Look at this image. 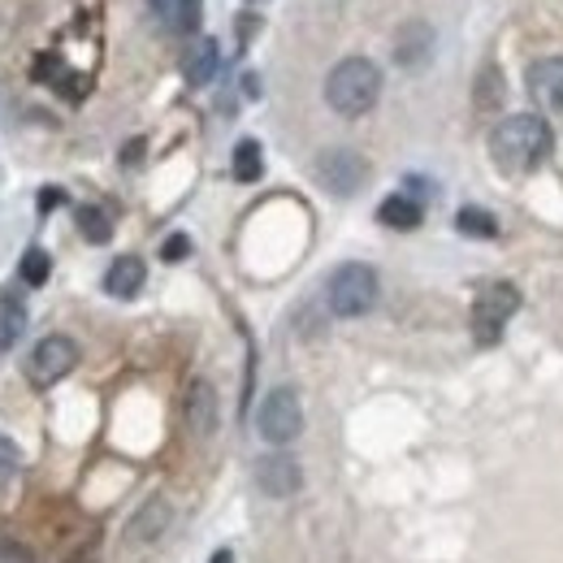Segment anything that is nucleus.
<instances>
[{
  "label": "nucleus",
  "mask_w": 563,
  "mask_h": 563,
  "mask_svg": "<svg viewBox=\"0 0 563 563\" xmlns=\"http://www.w3.org/2000/svg\"><path fill=\"white\" fill-rule=\"evenodd\" d=\"M312 174H317V183H321L330 196L347 200V196H355V191L364 187V178H368V161H364L360 152H352V147H330V152L317 156Z\"/></svg>",
  "instance_id": "423d86ee"
},
{
  "label": "nucleus",
  "mask_w": 563,
  "mask_h": 563,
  "mask_svg": "<svg viewBox=\"0 0 563 563\" xmlns=\"http://www.w3.org/2000/svg\"><path fill=\"white\" fill-rule=\"evenodd\" d=\"M455 225H460V234H468V239H494V234H498V221H494V212L477 209V205L460 209Z\"/></svg>",
  "instance_id": "412c9836"
},
{
  "label": "nucleus",
  "mask_w": 563,
  "mask_h": 563,
  "mask_svg": "<svg viewBox=\"0 0 563 563\" xmlns=\"http://www.w3.org/2000/svg\"><path fill=\"white\" fill-rule=\"evenodd\" d=\"M256 429H261V438H265V442H274V446L295 442V438H299V429H303L299 395H295L290 386L269 390V395H265V404L256 408Z\"/></svg>",
  "instance_id": "39448f33"
},
{
  "label": "nucleus",
  "mask_w": 563,
  "mask_h": 563,
  "mask_svg": "<svg viewBox=\"0 0 563 563\" xmlns=\"http://www.w3.org/2000/svg\"><path fill=\"white\" fill-rule=\"evenodd\" d=\"M265 174V156H261V143L256 140H243L234 147V178L239 183H256Z\"/></svg>",
  "instance_id": "aec40b11"
},
{
  "label": "nucleus",
  "mask_w": 563,
  "mask_h": 563,
  "mask_svg": "<svg viewBox=\"0 0 563 563\" xmlns=\"http://www.w3.org/2000/svg\"><path fill=\"white\" fill-rule=\"evenodd\" d=\"M18 468H22V455H18V446H13L9 438H0V486H9V482L18 477Z\"/></svg>",
  "instance_id": "5701e85b"
},
{
  "label": "nucleus",
  "mask_w": 563,
  "mask_h": 563,
  "mask_svg": "<svg viewBox=\"0 0 563 563\" xmlns=\"http://www.w3.org/2000/svg\"><path fill=\"white\" fill-rule=\"evenodd\" d=\"M18 274H22L26 286H44L48 274H53V256H48L44 247H31V252L22 256V265H18Z\"/></svg>",
  "instance_id": "4be33fe9"
},
{
  "label": "nucleus",
  "mask_w": 563,
  "mask_h": 563,
  "mask_svg": "<svg viewBox=\"0 0 563 563\" xmlns=\"http://www.w3.org/2000/svg\"><path fill=\"white\" fill-rule=\"evenodd\" d=\"M256 486L269 494V498H290V494L303 486V473L290 455H265L256 464Z\"/></svg>",
  "instance_id": "6e6552de"
},
{
  "label": "nucleus",
  "mask_w": 563,
  "mask_h": 563,
  "mask_svg": "<svg viewBox=\"0 0 563 563\" xmlns=\"http://www.w3.org/2000/svg\"><path fill=\"white\" fill-rule=\"evenodd\" d=\"M35 82H44V87H53V91H62L66 100H82L87 96V78L82 74H74L57 53H44V57H35Z\"/></svg>",
  "instance_id": "9d476101"
},
{
  "label": "nucleus",
  "mask_w": 563,
  "mask_h": 563,
  "mask_svg": "<svg viewBox=\"0 0 563 563\" xmlns=\"http://www.w3.org/2000/svg\"><path fill=\"white\" fill-rule=\"evenodd\" d=\"M243 96H252V100L261 96V78L256 74H243Z\"/></svg>",
  "instance_id": "cd10ccee"
},
{
  "label": "nucleus",
  "mask_w": 563,
  "mask_h": 563,
  "mask_svg": "<svg viewBox=\"0 0 563 563\" xmlns=\"http://www.w3.org/2000/svg\"><path fill=\"white\" fill-rule=\"evenodd\" d=\"M0 563H35V560H31V551H26L22 542H13V538H0Z\"/></svg>",
  "instance_id": "393cba45"
},
{
  "label": "nucleus",
  "mask_w": 563,
  "mask_h": 563,
  "mask_svg": "<svg viewBox=\"0 0 563 563\" xmlns=\"http://www.w3.org/2000/svg\"><path fill=\"white\" fill-rule=\"evenodd\" d=\"M209 563H234V555H230V551H212Z\"/></svg>",
  "instance_id": "c85d7f7f"
},
{
  "label": "nucleus",
  "mask_w": 563,
  "mask_h": 563,
  "mask_svg": "<svg viewBox=\"0 0 563 563\" xmlns=\"http://www.w3.org/2000/svg\"><path fill=\"white\" fill-rule=\"evenodd\" d=\"M143 278H147V265H143L140 256H118L109 265V274H104V290L118 295V299H131V295L143 290Z\"/></svg>",
  "instance_id": "2eb2a0df"
},
{
  "label": "nucleus",
  "mask_w": 563,
  "mask_h": 563,
  "mask_svg": "<svg viewBox=\"0 0 563 563\" xmlns=\"http://www.w3.org/2000/svg\"><path fill=\"white\" fill-rule=\"evenodd\" d=\"M74 364H78L74 339H66V334H48V339L35 343V352H31V360H26V373H31L35 386H53V382H62V377L70 373Z\"/></svg>",
  "instance_id": "0eeeda50"
},
{
  "label": "nucleus",
  "mask_w": 563,
  "mask_h": 563,
  "mask_svg": "<svg viewBox=\"0 0 563 563\" xmlns=\"http://www.w3.org/2000/svg\"><path fill=\"white\" fill-rule=\"evenodd\" d=\"M529 96L542 109H563V57H542L529 66Z\"/></svg>",
  "instance_id": "1a4fd4ad"
},
{
  "label": "nucleus",
  "mask_w": 563,
  "mask_h": 563,
  "mask_svg": "<svg viewBox=\"0 0 563 563\" xmlns=\"http://www.w3.org/2000/svg\"><path fill=\"white\" fill-rule=\"evenodd\" d=\"M555 152V135L542 118L533 113H516V118H503L490 131V156L498 169L507 174H529L538 169L547 156Z\"/></svg>",
  "instance_id": "f257e3e1"
},
{
  "label": "nucleus",
  "mask_w": 563,
  "mask_h": 563,
  "mask_svg": "<svg viewBox=\"0 0 563 563\" xmlns=\"http://www.w3.org/2000/svg\"><path fill=\"white\" fill-rule=\"evenodd\" d=\"M147 9L174 35H191L200 26V18H205V0H147Z\"/></svg>",
  "instance_id": "f8f14e48"
},
{
  "label": "nucleus",
  "mask_w": 563,
  "mask_h": 563,
  "mask_svg": "<svg viewBox=\"0 0 563 563\" xmlns=\"http://www.w3.org/2000/svg\"><path fill=\"white\" fill-rule=\"evenodd\" d=\"M325 303L334 317H364L377 303V274L368 265H339L325 282Z\"/></svg>",
  "instance_id": "7ed1b4c3"
},
{
  "label": "nucleus",
  "mask_w": 563,
  "mask_h": 563,
  "mask_svg": "<svg viewBox=\"0 0 563 563\" xmlns=\"http://www.w3.org/2000/svg\"><path fill=\"white\" fill-rule=\"evenodd\" d=\"M429 53H433V31H429L424 22H408V26L395 35V62H399L404 70H421L424 62H429Z\"/></svg>",
  "instance_id": "ddd939ff"
},
{
  "label": "nucleus",
  "mask_w": 563,
  "mask_h": 563,
  "mask_svg": "<svg viewBox=\"0 0 563 563\" xmlns=\"http://www.w3.org/2000/svg\"><path fill=\"white\" fill-rule=\"evenodd\" d=\"M183 421H187V429L196 438H209L212 429H217V390H212L209 382H191L187 404H183Z\"/></svg>",
  "instance_id": "9b49d317"
},
{
  "label": "nucleus",
  "mask_w": 563,
  "mask_h": 563,
  "mask_svg": "<svg viewBox=\"0 0 563 563\" xmlns=\"http://www.w3.org/2000/svg\"><path fill=\"white\" fill-rule=\"evenodd\" d=\"M382 96V70L368 62V57H347L339 62L330 78H325V104L339 113V118H360L377 104Z\"/></svg>",
  "instance_id": "f03ea898"
},
{
  "label": "nucleus",
  "mask_w": 563,
  "mask_h": 563,
  "mask_svg": "<svg viewBox=\"0 0 563 563\" xmlns=\"http://www.w3.org/2000/svg\"><path fill=\"white\" fill-rule=\"evenodd\" d=\"M516 308H520V290H516L511 282H490V286L473 299V312H468L473 339H477L482 347H494V343L503 339L507 321L516 317Z\"/></svg>",
  "instance_id": "20e7f679"
},
{
  "label": "nucleus",
  "mask_w": 563,
  "mask_h": 563,
  "mask_svg": "<svg viewBox=\"0 0 563 563\" xmlns=\"http://www.w3.org/2000/svg\"><path fill=\"white\" fill-rule=\"evenodd\" d=\"M217 62H221L217 40H200V44L187 53V62H183V78H187L191 87H205L212 74H217Z\"/></svg>",
  "instance_id": "a211bd4d"
},
{
  "label": "nucleus",
  "mask_w": 563,
  "mask_h": 563,
  "mask_svg": "<svg viewBox=\"0 0 563 563\" xmlns=\"http://www.w3.org/2000/svg\"><path fill=\"white\" fill-rule=\"evenodd\" d=\"M66 205V191L62 187H44L40 191V212H53V209H62Z\"/></svg>",
  "instance_id": "a878e982"
},
{
  "label": "nucleus",
  "mask_w": 563,
  "mask_h": 563,
  "mask_svg": "<svg viewBox=\"0 0 563 563\" xmlns=\"http://www.w3.org/2000/svg\"><path fill=\"white\" fill-rule=\"evenodd\" d=\"M377 221H382V225H390V230H417V225L424 221V209H421V200H417V196L399 191V196H386V200H382Z\"/></svg>",
  "instance_id": "dca6fc26"
},
{
  "label": "nucleus",
  "mask_w": 563,
  "mask_h": 563,
  "mask_svg": "<svg viewBox=\"0 0 563 563\" xmlns=\"http://www.w3.org/2000/svg\"><path fill=\"white\" fill-rule=\"evenodd\" d=\"M187 256H191V239H187V234H169V239L161 243V261L174 265V261H187Z\"/></svg>",
  "instance_id": "b1692460"
},
{
  "label": "nucleus",
  "mask_w": 563,
  "mask_h": 563,
  "mask_svg": "<svg viewBox=\"0 0 563 563\" xmlns=\"http://www.w3.org/2000/svg\"><path fill=\"white\" fill-rule=\"evenodd\" d=\"M78 234L87 239V243H109L113 239V221H109V212L104 209H96V205H82L78 209Z\"/></svg>",
  "instance_id": "6ab92c4d"
},
{
  "label": "nucleus",
  "mask_w": 563,
  "mask_h": 563,
  "mask_svg": "<svg viewBox=\"0 0 563 563\" xmlns=\"http://www.w3.org/2000/svg\"><path fill=\"white\" fill-rule=\"evenodd\" d=\"M140 152H143V140H131L126 152H122V161H126V165H140Z\"/></svg>",
  "instance_id": "bb28decb"
},
{
  "label": "nucleus",
  "mask_w": 563,
  "mask_h": 563,
  "mask_svg": "<svg viewBox=\"0 0 563 563\" xmlns=\"http://www.w3.org/2000/svg\"><path fill=\"white\" fill-rule=\"evenodd\" d=\"M26 334V299L18 290L0 295V347H13Z\"/></svg>",
  "instance_id": "f3484780"
},
{
  "label": "nucleus",
  "mask_w": 563,
  "mask_h": 563,
  "mask_svg": "<svg viewBox=\"0 0 563 563\" xmlns=\"http://www.w3.org/2000/svg\"><path fill=\"white\" fill-rule=\"evenodd\" d=\"M165 525H169V503L165 498H147L140 511H135V520L126 525V542H156L161 533H165Z\"/></svg>",
  "instance_id": "4468645a"
}]
</instances>
